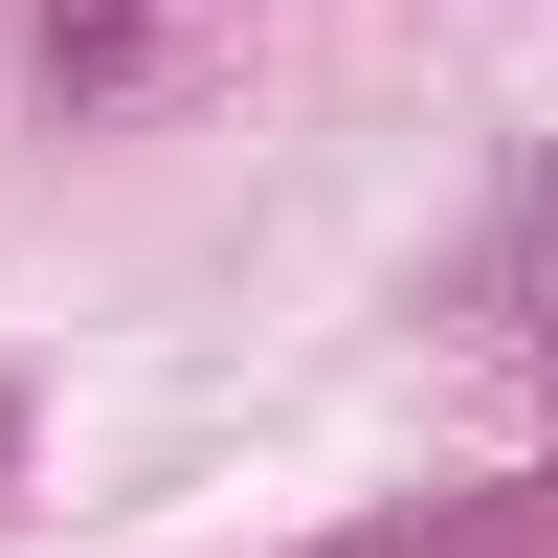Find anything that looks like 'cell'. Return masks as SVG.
Listing matches in <instances>:
<instances>
[{
  "mask_svg": "<svg viewBox=\"0 0 558 558\" xmlns=\"http://www.w3.org/2000/svg\"><path fill=\"white\" fill-rule=\"evenodd\" d=\"M134 23H179V0H68V68H112Z\"/></svg>",
  "mask_w": 558,
  "mask_h": 558,
  "instance_id": "6da1fadb",
  "label": "cell"
}]
</instances>
